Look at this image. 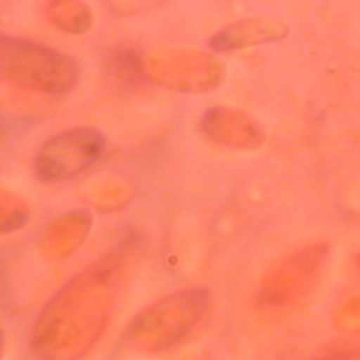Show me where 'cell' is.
<instances>
[{"label": "cell", "instance_id": "obj_1", "mask_svg": "<svg viewBox=\"0 0 360 360\" xmlns=\"http://www.w3.org/2000/svg\"><path fill=\"white\" fill-rule=\"evenodd\" d=\"M1 75L41 91L62 93L76 82V66L65 55L49 48L3 38Z\"/></svg>", "mask_w": 360, "mask_h": 360}, {"label": "cell", "instance_id": "obj_2", "mask_svg": "<svg viewBox=\"0 0 360 360\" xmlns=\"http://www.w3.org/2000/svg\"><path fill=\"white\" fill-rule=\"evenodd\" d=\"M104 149V136L94 129L82 128L59 134L38 152L35 173L45 181L69 179L97 162Z\"/></svg>", "mask_w": 360, "mask_h": 360}, {"label": "cell", "instance_id": "obj_3", "mask_svg": "<svg viewBox=\"0 0 360 360\" xmlns=\"http://www.w3.org/2000/svg\"><path fill=\"white\" fill-rule=\"evenodd\" d=\"M110 68L120 79L124 77L125 80L138 77L139 70H141L138 58L128 51H120V52L114 53L111 58Z\"/></svg>", "mask_w": 360, "mask_h": 360}, {"label": "cell", "instance_id": "obj_4", "mask_svg": "<svg viewBox=\"0 0 360 360\" xmlns=\"http://www.w3.org/2000/svg\"><path fill=\"white\" fill-rule=\"evenodd\" d=\"M27 219H28V212L24 210H17L7 219H4L3 225H1V231L3 232L14 231V229L22 226L27 222Z\"/></svg>", "mask_w": 360, "mask_h": 360}]
</instances>
